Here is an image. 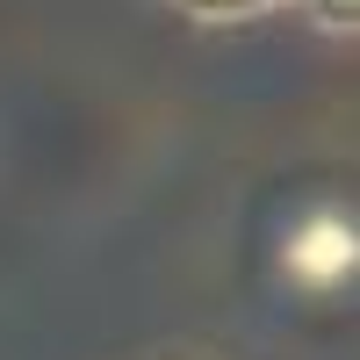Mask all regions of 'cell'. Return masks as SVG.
Wrapping results in <instances>:
<instances>
[{"label":"cell","mask_w":360,"mask_h":360,"mask_svg":"<svg viewBox=\"0 0 360 360\" xmlns=\"http://www.w3.org/2000/svg\"><path fill=\"white\" fill-rule=\"evenodd\" d=\"M353 266H360V231H353L346 209H310V217L281 238V274L295 288H310V295L339 288Z\"/></svg>","instance_id":"6da1fadb"},{"label":"cell","mask_w":360,"mask_h":360,"mask_svg":"<svg viewBox=\"0 0 360 360\" xmlns=\"http://www.w3.org/2000/svg\"><path fill=\"white\" fill-rule=\"evenodd\" d=\"M180 15H195V22H245L259 8H274V0H173Z\"/></svg>","instance_id":"3957f363"},{"label":"cell","mask_w":360,"mask_h":360,"mask_svg":"<svg viewBox=\"0 0 360 360\" xmlns=\"http://www.w3.org/2000/svg\"><path fill=\"white\" fill-rule=\"evenodd\" d=\"M317 29H332V37H353L360 29V0H295Z\"/></svg>","instance_id":"7a4b0ae2"}]
</instances>
